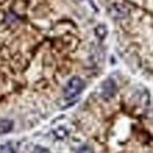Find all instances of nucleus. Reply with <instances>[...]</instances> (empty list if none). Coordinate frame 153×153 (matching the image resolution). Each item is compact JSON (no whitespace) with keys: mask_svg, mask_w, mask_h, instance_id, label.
<instances>
[{"mask_svg":"<svg viewBox=\"0 0 153 153\" xmlns=\"http://www.w3.org/2000/svg\"><path fill=\"white\" fill-rule=\"evenodd\" d=\"M108 13L112 18L118 20L125 19L130 16V8L121 2H114L108 7Z\"/></svg>","mask_w":153,"mask_h":153,"instance_id":"f03ea898","label":"nucleus"},{"mask_svg":"<svg viewBox=\"0 0 153 153\" xmlns=\"http://www.w3.org/2000/svg\"><path fill=\"white\" fill-rule=\"evenodd\" d=\"M106 33H107V30H106V27L104 25H99L96 28V34L100 39L105 38L106 37Z\"/></svg>","mask_w":153,"mask_h":153,"instance_id":"39448f33","label":"nucleus"},{"mask_svg":"<svg viewBox=\"0 0 153 153\" xmlns=\"http://www.w3.org/2000/svg\"><path fill=\"white\" fill-rule=\"evenodd\" d=\"M13 128V121L10 119H1L0 120V134H5L11 132Z\"/></svg>","mask_w":153,"mask_h":153,"instance_id":"20e7f679","label":"nucleus"},{"mask_svg":"<svg viewBox=\"0 0 153 153\" xmlns=\"http://www.w3.org/2000/svg\"><path fill=\"white\" fill-rule=\"evenodd\" d=\"M32 153H51V151L46 147H42V146H36Z\"/></svg>","mask_w":153,"mask_h":153,"instance_id":"6e6552de","label":"nucleus"},{"mask_svg":"<svg viewBox=\"0 0 153 153\" xmlns=\"http://www.w3.org/2000/svg\"><path fill=\"white\" fill-rule=\"evenodd\" d=\"M115 92H117V86L114 81L112 79H107L101 86V97L105 100H110L111 98L114 97Z\"/></svg>","mask_w":153,"mask_h":153,"instance_id":"7ed1b4c3","label":"nucleus"},{"mask_svg":"<svg viewBox=\"0 0 153 153\" xmlns=\"http://www.w3.org/2000/svg\"><path fill=\"white\" fill-rule=\"evenodd\" d=\"M54 134L57 135L58 138L62 139V138H65V137L67 135V131H66L65 128H62V127H59L58 130H56V131H54Z\"/></svg>","mask_w":153,"mask_h":153,"instance_id":"0eeeda50","label":"nucleus"},{"mask_svg":"<svg viewBox=\"0 0 153 153\" xmlns=\"http://www.w3.org/2000/svg\"><path fill=\"white\" fill-rule=\"evenodd\" d=\"M76 153H94V152H93V150H92L91 146H88V145H82L81 147L78 149Z\"/></svg>","mask_w":153,"mask_h":153,"instance_id":"423d86ee","label":"nucleus"},{"mask_svg":"<svg viewBox=\"0 0 153 153\" xmlns=\"http://www.w3.org/2000/svg\"><path fill=\"white\" fill-rule=\"evenodd\" d=\"M85 87V84L82 81L81 78L79 76H72L68 82L66 84L65 86V90H64V96L66 99H73L76 98V96H79L81 93V91L84 90Z\"/></svg>","mask_w":153,"mask_h":153,"instance_id":"f257e3e1","label":"nucleus"}]
</instances>
